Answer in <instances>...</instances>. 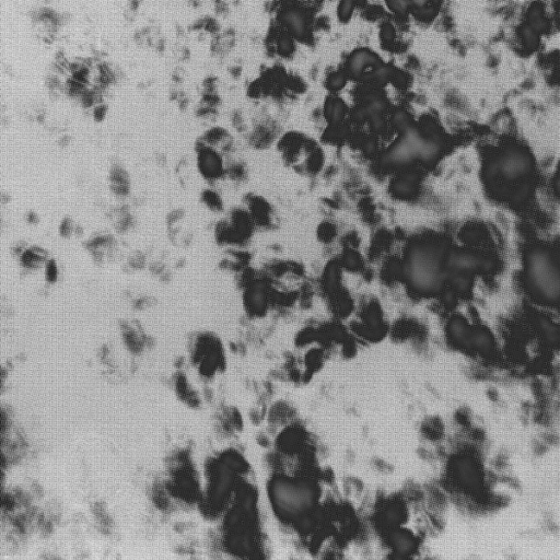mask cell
<instances>
[{
  "label": "cell",
  "instance_id": "obj_1",
  "mask_svg": "<svg viewBox=\"0 0 560 560\" xmlns=\"http://www.w3.org/2000/svg\"><path fill=\"white\" fill-rule=\"evenodd\" d=\"M379 57L369 51H359L351 56L349 61V71L352 76H360L367 66H379Z\"/></svg>",
  "mask_w": 560,
  "mask_h": 560
},
{
  "label": "cell",
  "instance_id": "obj_9",
  "mask_svg": "<svg viewBox=\"0 0 560 560\" xmlns=\"http://www.w3.org/2000/svg\"><path fill=\"white\" fill-rule=\"evenodd\" d=\"M473 343L475 346L481 349V351H490L492 349V342L488 335L483 333H478L473 337Z\"/></svg>",
  "mask_w": 560,
  "mask_h": 560
},
{
  "label": "cell",
  "instance_id": "obj_10",
  "mask_svg": "<svg viewBox=\"0 0 560 560\" xmlns=\"http://www.w3.org/2000/svg\"><path fill=\"white\" fill-rule=\"evenodd\" d=\"M390 8L400 14H405L414 6L413 0H389Z\"/></svg>",
  "mask_w": 560,
  "mask_h": 560
},
{
  "label": "cell",
  "instance_id": "obj_6",
  "mask_svg": "<svg viewBox=\"0 0 560 560\" xmlns=\"http://www.w3.org/2000/svg\"><path fill=\"white\" fill-rule=\"evenodd\" d=\"M44 252L37 250L36 247H31L21 254V264L25 268H37L44 263Z\"/></svg>",
  "mask_w": 560,
  "mask_h": 560
},
{
  "label": "cell",
  "instance_id": "obj_15",
  "mask_svg": "<svg viewBox=\"0 0 560 560\" xmlns=\"http://www.w3.org/2000/svg\"><path fill=\"white\" fill-rule=\"evenodd\" d=\"M72 231H73V224L71 219L66 218L61 224V235H63L64 238H67V236L71 234Z\"/></svg>",
  "mask_w": 560,
  "mask_h": 560
},
{
  "label": "cell",
  "instance_id": "obj_13",
  "mask_svg": "<svg viewBox=\"0 0 560 560\" xmlns=\"http://www.w3.org/2000/svg\"><path fill=\"white\" fill-rule=\"evenodd\" d=\"M395 543L397 544L398 548H400L402 552H405V553H407V552L411 551V549H413V546H414L413 541H411L407 536L403 535V534L396 535Z\"/></svg>",
  "mask_w": 560,
  "mask_h": 560
},
{
  "label": "cell",
  "instance_id": "obj_7",
  "mask_svg": "<svg viewBox=\"0 0 560 560\" xmlns=\"http://www.w3.org/2000/svg\"><path fill=\"white\" fill-rule=\"evenodd\" d=\"M529 25L531 28L536 31L537 33H541L544 30L547 28V23L545 19L543 18V11L542 8L538 4H534L529 12Z\"/></svg>",
  "mask_w": 560,
  "mask_h": 560
},
{
  "label": "cell",
  "instance_id": "obj_5",
  "mask_svg": "<svg viewBox=\"0 0 560 560\" xmlns=\"http://www.w3.org/2000/svg\"><path fill=\"white\" fill-rule=\"evenodd\" d=\"M284 22L297 36H303L306 32L305 19L298 11H288L283 15Z\"/></svg>",
  "mask_w": 560,
  "mask_h": 560
},
{
  "label": "cell",
  "instance_id": "obj_11",
  "mask_svg": "<svg viewBox=\"0 0 560 560\" xmlns=\"http://www.w3.org/2000/svg\"><path fill=\"white\" fill-rule=\"evenodd\" d=\"M58 277V268L57 264L54 260L48 261L45 264V279L48 282L54 283L57 280Z\"/></svg>",
  "mask_w": 560,
  "mask_h": 560
},
{
  "label": "cell",
  "instance_id": "obj_8",
  "mask_svg": "<svg viewBox=\"0 0 560 560\" xmlns=\"http://www.w3.org/2000/svg\"><path fill=\"white\" fill-rule=\"evenodd\" d=\"M522 37H523V42L526 48L529 50H535L540 43V37L536 31L533 30L530 25H525L521 30Z\"/></svg>",
  "mask_w": 560,
  "mask_h": 560
},
{
  "label": "cell",
  "instance_id": "obj_3",
  "mask_svg": "<svg viewBox=\"0 0 560 560\" xmlns=\"http://www.w3.org/2000/svg\"><path fill=\"white\" fill-rule=\"evenodd\" d=\"M112 190L117 195H126L129 188V181L126 171L122 166H114L111 171Z\"/></svg>",
  "mask_w": 560,
  "mask_h": 560
},
{
  "label": "cell",
  "instance_id": "obj_18",
  "mask_svg": "<svg viewBox=\"0 0 560 560\" xmlns=\"http://www.w3.org/2000/svg\"><path fill=\"white\" fill-rule=\"evenodd\" d=\"M395 32L391 25H385L383 28V36L386 41H391L394 37Z\"/></svg>",
  "mask_w": 560,
  "mask_h": 560
},
{
  "label": "cell",
  "instance_id": "obj_4",
  "mask_svg": "<svg viewBox=\"0 0 560 560\" xmlns=\"http://www.w3.org/2000/svg\"><path fill=\"white\" fill-rule=\"evenodd\" d=\"M456 472L457 475H459V477L461 478L462 483H464L465 485H467V486L476 487L479 484L477 472L475 470V467L472 465V463L466 461L460 462L459 464H457Z\"/></svg>",
  "mask_w": 560,
  "mask_h": 560
},
{
  "label": "cell",
  "instance_id": "obj_2",
  "mask_svg": "<svg viewBox=\"0 0 560 560\" xmlns=\"http://www.w3.org/2000/svg\"><path fill=\"white\" fill-rule=\"evenodd\" d=\"M201 157H199V165H201V170L203 173L207 176H217L220 171H221V163L218 155L210 151V150H205L201 152Z\"/></svg>",
  "mask_w": 560,
  "mask_h": 560
},
{
  "label": "cell",
  "instance_id": "obj_17",
  "mask_svg": "<svg viewBox=\"0 0 560 560\" xmlns=\"http://www.w3.org/2000/svg\"><path fill=\"white\" fill-rule=\"evenodd\" d=\"M419 9V15L422 18H429V17H432L434 14V10L433 8H426V7H420Z\"/></svg>",
  "mask_w": 560,
  "mask_h": 560
},
{
  "label": "cell",
  "instance_id": "obj_19",
  "mask_svg": "<svg viewBox=\"0 0 560 560\" xmlns=\"http://www.w3.org/2000/svg\"><path fill=\"white\" fill-rule=\"evenodd\" d=\"M279 50L281 51L282 53H288V52H290V50H291V43H290L289 40L283 39L281 42H280Z\"/></svg>",
  "mask_w": 560,
  "mask_h": 560
},
{
  "label": "cell",
  "instance_id": "obj_16",
  "mask_svg": "<svg viewBox=\"0 0 560 560\" xmlns=\"http://www.w3.org/2000/svg\"><path fill=\"white\" fill-rule=\"evenodd\" d=\"M106 115V106L104 105H101V106H96L95 110H94V120L95 121H102Z\"/></svg>",
  "mask_w": 560,
  "mask_h": 560
},
{
  "label": "cell",
  "instance_id": "obj_14",
  "mask_svg": "<svg viewBox=\"0 0 560 560\" xmlns=\"http://www.w3.org/2000/svg\"><path fill=\"white\" fill-rule=\"evenodd\" d=\"M345 81H346V80H345L343 73H335L331 77L330 83L328 84H330V87L332 89H341L345 84Z\"/></svg>",
  "mask_w": 560,
  "mask_h": 560
},
{
  "label": "cell",
  "instance_id": "obj_12",
  "mask_svg": "<svg viewBox=\"0 0 560 560\" xmlns=\"http://www.w3.org/2000/svg\"><path fill=\"white\" fill-rule=\"evenodd\" d=\"M353 8V0H342L341 6H339V15L341 19L347 20L350 14H351Z\"/></svg>",
  "mask_w": 560,
  "mask_h": 560
}]
</instances>
